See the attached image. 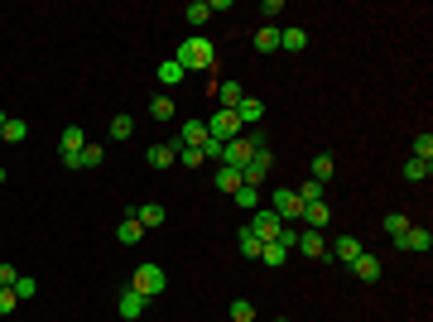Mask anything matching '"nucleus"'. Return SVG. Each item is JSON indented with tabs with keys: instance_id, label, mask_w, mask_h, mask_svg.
I'll list each match as a JSON object with an SVG mask.
<instances>
[{
	"instance_id": "obj_1",
	"label": "nucleus",
	"mask_w": 433,
	"mask_h": 322,
	"mask_svg": "<svg viewBox=\"0 0 433 322\" xmlns=\"http://www.w3.org/2000/svg\"><path fill=\"white\" fill-rule=\"evenodd\" d=\"M173 63H178L183 73H207V68L216 63V44H212V39H202V34H193V39H183V44H178Z\"/></svg>"
},
{
	"instance_id": "obj_2",
	"label": "nucleus",
	"mask_w": 433,
	"mask_h": 322,
	"mask_svg": "<svg viewBox=\"0 0 433 322\" xmlns=\"http://www.w3.org/2000/svg\"><path fill=\"white\" fill-rule=\"evenodd\" d=\"M130 289H135V294H145V298H159L164 289H169V274H164L159 265H140L135 279H130Z\"/></svg>"
},
{
	"instance_id": "obj_3",
	"label": "nucleus",
	"mask_w": 433,
	"mask_h": 322,
	"mask_svg": "<svg viewBox=\"0 0 433 322\" xmlns=\"http://www.w3.org/2000/svg\"><path fill=\"white\" fill-rule=\"evenodd\" d=\"M245 231H250V236H255L260 245H270V241H279L284 221H279V216H274L270 207H255V216H250V226H245Z\"/></svg>"
},
{
	"instance_id": "obj_4",
	"label": "nucleus",
	"mask_w": 433,
	"mask_h": 322,
	"mask_svg": "<svg viewBox=\"0 0 433 322\" xmlns=\"http://www.w3.org/2000/svg\"><path fill=\"white\" fill-rule=\"evenodd\" d=\"M270 168H274V154H270V144H265V149H255L250 163L241 168V183H245V188H260V183L270 178Z\"/></svg>"
},
{
	"instance_id": "obj_5",
	"label": "nucleus",
	"mask_w": 433,
	"mask_h": 322,
	"mask_svg": "<svg viewBox=\"0 0 433 322\" xmlns=\"http://www.w3.org/2000/svg\"><path fill=\"white\" fill-rule=\"evenodd\" d=\"M270 212L284 221V226H294L298 216H303V202L294 197V188H274V197H270Z\"/></svg>"
},
{
	"instance_id": "obj_6",
	"label": "nucleus",
	"mask_w": 433,
	"mask_h": 322,
	"mask_svg": "<svg viewBox=\"0 0 433 322\" xmlns=\"http://www.w3.org/2000/svg\"><path fill=\"white\" fill-rule=\"evenodd\" d=\"M294 250L303 255V260H327V236H323V231H313V226H303L298 241H294Z\"/></svg>"
},
{
	"instance_id": "obj_7",
	"label": "nucleus",
	"mask_w": 433,
	"mask_h": 322,
	"mask_svg": "<svg viewBox=\"0 0 433 322\" xmlns=\"http://www.w3.org/2000/svg\"><path fill=\"white\" fill-rule=\"evenodd\" d=\"M241 130H245V125L236 120V111H221V106H216V116L207 120V135H212V140H221V144H226V140H236Z\"/></svg>"
},
{
	"instance_id": "obj_8",
	"label": "nucleus",
	"mask_w": 433,
	"mask_h": 322,
	"mask_svg": "<svg viewBox=\"0 0 433 322\" xmlns=\"http://www.w3.org/2000/svg\"><path fill=\"white\" fill-rule=\"evenodd\" d=\"M173 140H178L183 149H202V144H207V120H183V125L173 130Z\"/></svg>"
},
{
	"instance_id": "obj_9",
	"label": "nucleus",
	"mask_w": 433,
	"mask_h": 322,
	"mask_svg": "<svg viewBox=\"0 0 433 322\" xmlns=\"http://www.w3.org/2000/svg\"><path fill=\"white\" fill-rule=\"evenodd\" d=\"M361 250H366V245L356 241V236H337V241H327V255H332V260H342V265H352Z\"/></svg>"
},
{
	"instance_id": "obj_10",
	"label": "nucleus",
	"mask_w": 433,
	"mask_h": 322,
	"mask_svg": "<svg viewBox=\"0 0 433 322\" xmlns=\"http://www.w3.org/2000/svg\"><path fill=\"white\" fill-rule=\"evenodd\" d=\"M145 303H150L145 294H135V289H121V298H116V313H121L126 322H135L140 313H145Z\"/></svg>"
},
{
	"instance_id": "obj_11",
	"label": "nucleus",
	"mask_w": 433,
	"mask_h": 322,
	"mask_svg": "<svg viewBox=\"0 0 433 322\" xmlns=\"http://www.w3.org/2000/svg\"><path fill=\"white\" fill-rule=\"evenodd\" d=\"M352 274L361 279V284H376V279H380V260L371 255V250H361V255L352 260Z\"/></svg>"
},
{
	"instance_id": "obj_12",
	"label": "nucleus",
	"mask_w": 433,
	"mask_h": 322,
	"mask_svg": "<svg viewBox=\"0 0 433 322\" xmlns=\"http://www.w3.org/2000/svg\"><path fill=\"white\" fill-rule=\"evenodd\" d=\"M145 159L154 163V168H169V163H178V140H164V144H150V154Z\"/></svg>"
},
{
	"instance_id": "obj_13",
	"label": "nucleus",
	"mask_w": 433,
	"mask_h": 322,
	"mask_svg": "<svg viewBox=\"0 0 433 322\" xmlns=\"http://www.w3.org/2000/svg\"><path fill=\"white\" fill-rule=\"evenodd\" d=\"M260 116H265V106H260L255 97H241V101H236V120H241L245 130H255V125H260Z\"/></svg>"
},
{
	"instance_id": "obj_14",
	"label": "nucleus",
	"mask_w": 433,
	"mask_h": 322,
	"mask_svg": "<svg viewBox=\"0 0 433 322\" xmlns=\"http://www.w3.org/2000/svg\"><path fill=\"white\" fill-rule=\"evenodd\" d=\"M429 245H433L429 226H409L405 236H400V250H414V255H419V250H429Z\"/></svg>"
},
{
	"instance_id": "obj_15",
	"label": "nucleus",
	"mask_w": 433,
	"mask_h": 322,
	"mask_svg": "<svg viewBox=\"0 0 433 322\" xmlns=\"http://www.w3.org/2000/svg\"><path fill=\"white\" fill-rule=\"evenodd\" d=\"M87 149V135L78 130V125H68L63 130V140H58V159H68V154H82Z\"/></svg>"
},
{
	"instance_id": "obj_16",
	"label": "nucleus",
	"mask_w": 433,
	"mask_h": 322,
	"mask_svg": "<svg viewBox=\"0 0 433 322\" xmlns=\"http://www.w3.org/2000/svg\"><path fill=\"white\" fill-rule=\"evenodd\" d=\"M130 216H135V221L145 226V231H154V226H164V216H169V212H164L159 202H145V207H135Z\"/></svg>"
},
{
	"instance_id": "obj_17",
	"label": "nucleus",
	"mask_w": 433,
	"mask_h": 322,
	"mask_svg": "<svg viewBox=\"0 0 433 322\" xmlns=\"http://www.w3.org/2000/svg\"><path fill=\"white\" fill-rule=\"evenodd\" d=\"M327 216H332V207H327V202H308L298 221H303V226H313V231H323V226H327Z\"/></svg>"
},
{
	"instance_id": "obj_18",
	"label": "nucleus",
	"mask_w": 433,
	"mask_h": 322,
	"mask_svg": "<svg viewBox=\"0 0 433 322\" xmlns=\"http://www.w3.org/2000/svg\"><path fill=\"white\" fill-rule=\"evenodd\" d=\"M245 92H241V82H216V101H221V111H236V101H241Z\"/></svg>"
},
{
	"instance_id": "obj_19",
	"label": "nucleus",
	"mask_w": 433,
	"mask_h": 322,
	"mask_svg": "<svg viewBox=\"0 0 433 322\" xmlns=\"http://www.w3.org/2000/svg\"><path fill=\"white\" fill-rule=\"evenodd\" d=\"M212 183H216V192H236L241 188V168H226V163H221L212 173Z\"/></svg>"
},
{
	"instance_id": "obj_20",
	"label": "nucleus",
	"mask_w": 433,
	"mask_h": 322,
	"mask_svg": "<svg viewBox=\"0 0 433 322\" xmlns=\"http://www.w3.org/2000/svg\"><path fill=\"white\" fill-rule=\"evenodd\" d=\"M323 188H327V183H318V178H303V183L294 188V197L308 207V202H323Z\"/></svg>"
},
{
	"instance_id": "obj_21",
	"label": "nucleus",
	"mask_w": 433,
	"mask_h": 322,
	"mask_svg": "<svg viewBox=\"0 0 433 322\" xmlns=\"http://www.w3.org/2000/svg\"><path fill=\"white\" fill-rule=\"evenodd\" d=\"M260 260H265L270 269H279L284 260H289V245H284V241H270V245H260Z\"/></svg>"
},
{
	"instance_id": "obj_22",
	"label": "nucleus",
	"mask_w": 433,
	"mask_h": 322,
	"mask_svg": "<svg viewBox=\"0 0 433 322\" xmlns=\"http://www.w3.org/2000/svg\"><path fill=\"white\" fill-rule=\"evenodd\" d=\"M183 20H188L193 29H202V25H207V20H212V5H207V0H193L188 10H183Z\"/></svg>"
},
{
	"instance_id": "obj_23",
	"label": "nucleus",
	"mask_w": 433,
	"mask_h": 322,
	"mask_svg": "<svg viewBox=\"0 0 433 322\" xmlns=\"http://www.w3.org/2000/svg\"><path fill=\"white\" fill-rule=\"evenodd\" d=\"M140 236H145V226H140L135 216H126V221H121V226H116V241H121V245H135Z\"/></svg>"
},
{
	"instance_id": "obj_24",
	"label": "nucleus",
	"mask_w": 433,
	"mask_h": 322,
	"mask_svg": "<svg viewBox=\"0 0 433 322\" xmlns=\"http://www.w3.org/2000/svg\"><path fill=\"white\" fill-rule=\"evenodd\" d=\"M255 49H260V54H279V29L274 25L255 29Z\"/></svg>"
},
{
	"instance_id": "obj_25",
	"label": "nucleus",
	"mask_w": 433,
	"mask_h": 322,
	"mask_svg": "<svg viewBox=\"0 0 433 322\" xmlns=\"http://www.w3.org/2000/svg\"><path fill=\"white\" fill-rule=\"evenodd\" d=\"M303 44H308V34H303V29H279V49H284V54H298Z\"/></svg>"
},
{
	"instance_id": "obj_26",
	"label": "nucleus",
	"mask_w": 433,
	"mask_h": 322,
	"mask_svg": "<svg viewBox=\"0 0 433 322\" xmlns=\"http://www.w3.org/2000/svg\"><path fill=\"white\" fill-rule=\"evenodd\" d=\"M405 231H409V216H405V212H390V216H385V236H390L395 245H400V236H405Z\"/></svg>"
},
{
	"instance_id": "obj_27",
	"label": "nucleus",
	"mask_w": 433,
	"mask_h": 322,
	"mask_svg": "<svg viewBox=\"0 0 433 322\" xmlns=\"http://www.w3.org/2000/svg\"><path fill=\"white\" fill-rule=\"evenodd\" d=\"M183 78H188V73H183V68H178L173 58H164V63H159V82H164V87H178Z\"/></svg>"
},
{
	"instance_id": "obj_28",
	"label": "nucleus",
	"mask_w": 433,
	"mask_h": 322,
	"mask_svg": "<svg viewBox=\"0 0 433 322\" xmlns=\"http://www.w3.org/2000/svg\"><path fill=\"white\" fill-rule=\"evenodd\" d=\"M429 173H433V163H424V159H409L405 163V178H409V183H429Z\"/></svg>"
},
{
	"instance_id": "obj_29",
	"label": "nucleus",
	"mask_w": 433,
	"mask_h": 322,
	"mask_svg": "<svg viewBox=\"0 0 433 322\" xmlns=\"http://www.w3.org/2000/svg\"><path fill=\"white\" fill-rule=\"evenodd\" d=\"M0 140L20 144V140H29V125H25V120H15V116H10V120H5V130H0Z\"/></svg>"
},
{
	"instance_id": "obj_30",
	"label": "nucleus",
	"mask_w": 433,
	"mask_h": 322,
	"mask_svg": "<svg viewBox=\"0 0 433 322\" xmlns=\"http://www.w3.org/2000/svg\"><path fill=\"white\" fill-rule=\"evenodd\" d=\"M409 159H424V163H433V135L424 130V135H414V154Z\"/></svg>"
},
{
	"instance_id": "obj_31",
	"label": "nucleus",
	"mask_w": 433,
	"mask_h": 322,
	"mask_svg": "<svg viewBox=\"0 0 433 322\" xmlns=\"http://www.w3.org/2000/svg\"><path fill=\"white\" fill-rule=\"evenodd\" d=\"M150 116L154 120H173V97H150Z\"/></svg>"
},
{
	"instance_id": "obj_32",
	"label": "nucleus",
	"mask_w": 433,
	"mask_h": 322,
	"mask_svg": "<svg viewBox=\"0 0 433 322\" xmlns=\"http://www.w3.org/2000/svg\"><path fill=\"white\" fill-rule=\"evenodd\" d=\"M231 322H255V303L250 298H231Z\"/></svg>"
},
{
	"instance_id": "obj_33",
	"label": "nucleus",
	"mask_w": 433,
	"mask_h": 322,
	"mask_svg": "<svg viewBox=\"0 0 433 322\" xmlns=\"http://www.w3.org/2000/svg\"><path fill=\"white\" fill-rule=\"evenodd\" d=\"M106 135H111V140H130V135H135V120H130V116H116Z\"/></svg>"
},
{
	"instance_id": "obj_34",
	"label": "nucleus",
	"mask_w": 433,
	"mask_h": 322,
	"mask_svg": "<svg viewBox=\"0 0 433 322\" xmlns=\"http://www.w3.org/2000/svg\"><path fill=\"white\" fill-rule=\"evenodd\" d=\"M102 159H106V154H102V144H87V149L78 154V168H102Z\"/></svg>"
},
{
	"instance_id": "obj_35",
	"label": "nucleus",
	"mask_w": 433,
	"mask_h": 322,
	"mask_svg": "<svg viewBox=\"0 0 433 322\" xmlns=\"http://www.w3.org/2000/svg\"><path fill=\"white\" fill-rule=\"evenodd\" d=\"M10 289H15V298L25 303V298H34V294H39V279H29V274H20V279H15Z\"/></svg>"
},
{
	"instance_id": "obj_36",
	"label": "nucleus",
	"mask_w": 433,
	"mask_h": 322,
	"mask_svg": "<svg viewBox=\"0 0 433 322\" xmlns=\"http://www.w3.org/2000/svg\"><path fill=\"white\" fill-rule=\"evenodd\" d=\"M236 250H241V255H250V260H260V241H255L245 226H241V236H236Z\"/></svg>"
},
{
	"instance_id": "obj_37",
	"label": "nucleus",
	"mask_w": 433,
	"mask_h": 322,
	"mask_svg": "<svg viewBox=\"0 0 433 322\" xmlns=\"http://www.w3.org/2000/svg\"><path fill=\"white\" fill-rule=\"evenodd\" d=\"M332 168H337V163H332V154H318V159H313V178H318V183H327V178H332Z\"/></svg>"
},
{
	"instance_id": "obj_38",
	"label": "nucleus",
	"mask_w": 433,
	"mask_h": 322,
	"mask_svg": "<svg viewBox=\"0 0 433 322\" xmlns=\"http://www.w3.org/2000/svg\"><path fill=\"white\" fill-rule=\"evenodd\" d=\"M231 197H236V207H260V188H245V183H241Z\"/></svg>"
},
{
	"instance_id": "obj_39",
	"label": "nucleus",
	"mask_w": 433,
	"mask_h": 322,
	"mask_svg": "<svg viewBox=\"0 0 433 322\" xmlns=\"http://www.w3.org/2000/svg\"><path fill=\"white\" fill-rule=\"evenodd\" d=\"M178 163H183V168H197V163H207V159H202V149H183V144H178Z\"/></svg>"
},
{
	"instance_id": "obj_40",
	"label": "nucleus",
	"mask_w": 433,
	"mask_h": 322,
	"mask_svg": "<svg viewBox=\"0 0 433 322\" xmlns=\"http://www.w3.org/2000/svg\"><path fill=\"white\" fill-rule=\"evenodd\" d=\"M20 308V298H15V289H0V318H10Z\"/></svg>"
},
{
	"instance_id": "obj_41",
	"label": "nucleus",
	"mask_w": 433,
	"mask_h": 322,
	"mask_svg": "<svg viewBox=\"0 0 433 322\" xmlns=\"http://www.w3.org/2000/svg\"><path fill=\"white\" fill-rule=\"evenodd\" d=\"M15 279H20V269H15V265H0V289H10Z\"/></svg>"
},
{
	"instance_id": "obj_42",
	"label": "nucleus",
	"mask_w": 433,
	"mask_h": 322,
	"mask_svg": "<svg viewBox=\"0 0 433 322\" xmlns=\"http://www.w3.org/2000/svg\"><path fill=\"white\" fill-rule=\"evenodd\" d=\"M0 183H5V168H0Z\"/></svg>"
},
{
	"instance_id": "obj_43",
	"label": "nucleus",
	"mask_w": 433,
	"mask_h": 322,
	"mask_svg": "<svg viewBox=\"0 0 433 322\" xmlns=\"http://www.w3.org/2000/svg\"><path fill=\"white\" fill-rule=\"evenodd\" d=\"M274 322H289V318H274Z\"/></svg>"
}]
</instances>
